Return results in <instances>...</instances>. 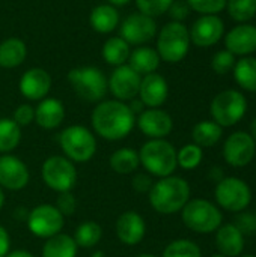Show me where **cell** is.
Instances as JSON below:
<instances>
[{
    "label": "cell",
    "mask_w": 256,
    "mask_h": 257,
    "mask_svg": "<svg viewBox=\"0 0 256 257\" xmlns=\"http://www.w3.org/2000/svg\"><path fill=\"white\" fill-rule=\"evenodd\" d=\"M202 158H204L202 148H199L195 143L186 145V146H183L177 152V164L181 169H184V170H193V169H196L201 164Z\"/></svg>",
    "instance_id": "obj_35"
},
{
    "label": "cell",
    "mask_w": 256,
    "mask_h": 257,
    "mask_svg": "<svg viewBox=\"0 0 256 257\" xmlns=\"http://www.w3.org/2000/svg\"><path fill=\"white\" fill-rule=\"evenodd\" d=\"M136 257H157V256H154V254H149V253H143V254H139V256H136Z\"/></svg>",
    "instance_id": "obj_52"
},
{
    "label": "cell",
    "mask_w": 256,
    "mask_h": 257,
    "mask_svg": "<svg viewBox=\"0 0 256 257\" xmlns=\"http://www.w3.org/2000/svg\"><path fill=\"white\" fill-rule=\"evenodd\" d=\"M89 23L92 29L98 33H110L119 24V12L112 5L95 6L91 12Z\"/></svg>",
    "instance_id": "obj_25"
},
{
    "label": "cell",
    "mask_w": 256,
    "mask_h": 257,
    "mask_svg": "<svg viewBox=\"0 0 256 257\" xmlns=\"http://www.w3.org/2000/svg\"><path fill=\"white\" fill-rule=\"evenodd\" d=\"M51 89V77L42 68H30L20 78V92L30 101H41L47 98Z\"/></svg>",
    "instance_id": "obj_19"
},
{
    "label": "cell",
    "mask_w": 256,
    "mask_h": 257,
    "mask_svg": "<svg viewBox=\"0 0 256 257\" xmlns=\"http://www.w3.org/2000/svg\"><path fill=\"white\" fill-rule=\"evenodd\" d=\"M133 190L137 193H149L151 187H152V178L149 173H136L133 181Z\"/></svg>",
    "instance_id": "obj_44"
},
{
    "label": "cell",
    "mask_w": 256,
    "mask_h": 257,
    "mask_svg": "<svg viewBox=\"0 0 256 257\" xmlns=\"http://www.w3.org/2000/svg\"><path fill=\"white\" fill-rule=\"evenodd\" d=\"M148 194L154 211L170 215L180 212L190 200V185L186 179L170 175L154 182Z\"/></svg>",
    "instance_id": "obj_2"
},
{
    "label": "cell",
    "mask_w": 256,
    "mask_h": 257,
    "mask_svg": "<svg viewBox=\"0 0 256 257\" xmlns=\"http://www.w3.org/2000/svg\"><path fill=\"white\" fill-rule=\"evenodd\" d=\"M192 11L201 15H219L226 8V0H186Z\"/></svg>",
    "instance_id": "obj_37"
},
{
    "label": "cell",
    "mask_w": 256,
    "mask_h": 257,
    "mask_svg": "<svg viewBox=\"0 0 256 257\" xmlns=\"http://www.w3.org/2000/svg\"><path fill=\"white\" fill-rule=\"evenodd\" d=\"M157 35V23L145 14H133L122 21L119 36L128 45H143Z\"/></svg>",
    "instance_id": "obj_12"
},
{
    "label": "cell",
    "mask_w": 256,
    "mask_h": 257,
    "mask_svg": "<svg viewBox=\"0 0 256 257\" xmlns=\"http://www.w3.org/2000/svg\"><path fill=\"white\" fill-rule=\"evenodd\" d=\"M243 257H256V256H243Z\"/></svg>",
    "instance_id": "obj_54"
},
{
    "label": "cell",
    "mask_w": 256,
    "mask_h": 257,
    "mask_svg": "<svg viewBox=\"0 0 256 257\" xmlns=\"http://www.w3.org/2000/svg\"><path fill=\"white\" fill-rule=\"evenodd\" d=\"M190 42V33L186 24L170 21L164 24L158 33L157 53L161 60L167 63H178L187 56Z\"/></svg>",
    "instance_id": "obj_4"
},
{
    "label": "cell",
    "mask_w": 256,
    "mask_h": 257,
    "mask_svg": "<svg viewBox=\"0 0 256 257\" xmlns=\"http://www.w3.org/2000/svg\"><path fill=\"white\" fill-rule=\"evenodd\" d=\"M27 56L26 44L18 38H8L0 44V66L11 69L20 66Z\"/></svg>",
    "instance_id": "obj_26"
},
{
    "label": "cell",
    "mask_w": 256,
    "mask_h": 257,
    "mask_svg": "<svg viewBox=\"0 0 256 257\" xmlns=\"http://www.w3.org/2000/svg\"><path fill=\"white\" fill-rule=\"evenodd\" d=\"M59 145L65 157L72 163H88L97 152V139L83 125L65 128L59 136Z\"/></svg>",
    "instance_id": "obj_6"
},
{
    "label": "cell",
    "mask_w": 256,
    "mask_h": 257,
    "mask_svg": "<svg viewBox=\"0 0 256 257\" xmlns=\"http://www.w3.org/2000/svg\"><path fill=\"white\" fill-rule=\"evenodd\" d=\"M225 47L234 56H250L256 51V26L240 23L225 35Z\"/></svg>",
    "instance_id": "obj_18"
},
{
    "label": "cell",
    "mask_w": 256,
    "mask_h": 257,
    "mask_svg": "<svg viewBox=\"0 0 256 257\" xmlns=\"http://www.w3.org/2000/svg\"><path fill=\"white\" fill-rule=\"evenodd\" d=\"M65 119V107L56 98H44L35 108V122L42 130H56Z\"/></svg>",
    "instance_id": "obj_22"
},
{
    "label": "cell",
    "mask_w": 256,
    "mask_h": 257,
    "mask_svg": "<svg viewBox=\"0 0 256 257\" xmlns=\"http://www.w3.org/2000/svg\"><path fill=\"white\" fill-rule=\"evenodd\" d=\"M216 245L223 256H240L244 248V235L234 224H225L217 229Z\"/></svg>",
    "instance_id": "obj_23"
},
{
    "label": "cell",
    "mask_w": 256,
    "mask_h": 257,
    "mask_svg": "<svg viewBox=\"0 0 256 257\" xmlns=\"http://www.w3.org/2000/svg\"><path fill=\"white\" fill-rule=\"evenodd\" d=\"M103 236V229L98 223L89 220V221H83L74 233V241L77 244V247L80 248H92L95 247Z\"/></svg>",
    "instance_id": "obj_32"
},
{
    "label": "cell",
    "mask_w": 256,
    "mask_h": 257,
    "mask_svg": "<svg viewBox=\"0 0 256 257\" xmlns=\"http://www.w3.org/2000/svg\"><path fill=\"white\" fill-rule=\"evenodd\" d=\"M216 200L220 208L229 212H240L246 209L252 200L249 185L238 178H225L216 187Z\"/></svg>",
    "instance_id": "obj_10"
},
{
    "label": "cell",
    "mask_w": 256,
    "mask_h": 257,
    "mask_svg": "<svg viewBox=\"0 0 256 257\" xmlns=\"http://www.w3.org/2000/svg\"><path fill=\"white\" fill-rule=\"evenodd\" d=\"M116 236L125 245H136L142 242L146 233V224L140 214L134 211H127L121 214L116 220Z\"/></svg>",
    "instance_id": "obj_20"
},
{
    "label": "cell",
    "mask_w": 256,
    "mask_h": 257,
    "mask_svg": "<svg viewBox=\"0 0 256 257\" xmlns=\"http://www.w3.org/2000/svg\"><path fill=\"white\" fill-rule=\"evenodd\" d=\"M222 133L223 128L214 120H202L195 125L192 137L195 145H198L199 148H211L222 139Z\"/></svg>",
    "instance_id": "obj_31"
},
{
    "label": "cell",
    "mask_w": 256,
    "mask_h": 257,
    "mask_svg": "<svg viewBox=\"0 0 256 257\" xmlns=\"http://www.w3.org/2000/svg\"><path fill=\"white\" fill-rule=\"evenodd\" d=\"M63 215L57 211L56 206L42 203L35 206L27 217V227L36 236L42 239H48L63 229Z\"/></svg>",
    "instance_id": "obj_11"
},
{
    "label": "cell",
    "mask_w": 256,
    "mask_h": 257,
    "mask_svg": "<svg viewBox=\"0 0 256 257\" xmlns=\"http://www.w3.org/2000/svg\"><path fill=\"white\" fill-rule=\"evenodd\" d=\"M57 211L63 215V217H69L75 212L77 209V199L71 191L66 193H59L57 199H56V205Z\"/></svg>",
    "instance_id": "obj_40"
},
{
    "label": "cell",
    "mask_w": 256,
    "mask_h": 257,
    "mask_svg": "<svg viewBox=\"0 0 256 257\" xmlns=\"http://www.w3.org/2000/svg\"><path fill=\"white\" fill-rule=\"evenodd\" d=\"M250 136H252V139L255 140V143H256V119L252 122V125H250Z\"/></svg>",
    "instance_id": "obj_49"
},
{
    "label": "cell",
    "mask_w": 256,
    "mask_h": 257,
    "mask_svg": "<svg viewBox=\"0 0 256 257\" xmlns=\"http://www.w3.org/2000/svg\"><path fill=\"white\" fill-rule=\"evenodd\" d=\"M109 2H110L112 6H125V5H128L131 0H109Z\"/></svg>",
    "instance_id": "obj_48"
},
{
    "label": "cell",
    "mask_w": 256,
    "mask_h": 257,
    "mask_svg": "<svg viewBox=\"0 0 256 257\" xmlns=\"http://www.w3.org/2000/svg\"><path fill=\"white\" fill-rule=\"evenodd\" d=\"M109 81V90L118 101H131L139 95L142 75H139L128 65L116 66Z\"/></svg>",
    "instance_id": "obj_14"
},
{
    "label": "cell",
    "mask_w": 256,
    "mask_h": 257,
    "mask_svg": "<svg viewBox=\"0 0 256 257\" xmlns=\"http://www.w3.org/2000/svg\"><path fill=\"white\" fill-rule=\"evenodd\" d=\"M229 17L237 23H249L256 15V0H226Z\"/></svg>",
    "instance_id": "obj_34"
},
{
    "label": "cell",
    "mask_w": 256,
    "mask_h": 257,
    "mask_svg": "<svg viewBox=\"0 0 256 257\" xmlns=\"http://www.w3.org/2000/svg\"><path fill=\"white\" fill-rule=\"evenodd\" d=\"M12 120L21 128V126H27L35 120V108L29 104H21L15 108Z\"/></svg>",
    "instance_id": "obj_41"
},
{
    "label": "cell",
    "mask_w": 256,
    "mask_h": 257,
    "mask_svg": "<svg viewBox=\"0 0 256 257\" xmlns=\"http://www.w3.org/2000/svg\"><path fill=\"white\" fill-rule=\"evenodd\" d=\"M44 184L56 193H66L75 187L77 169L72 161L62 155L47 158L41 169Z\"/></svg>",
    "instance_id": "obj_9"
},
{
    "label": "cell",
    "mask_w": 256,
    "mask_h": 257,
    "mask_svg": "<svg viewBox=\"0 0 256 257\" xmlns=\"http://www.w3.org/2000/svg\"><path fill=\"white\" fill-rule=\"evenodd\" d=\"M5 257H35L30 251L27 250H14V251H9Z\"/></svg>",
    "instance_id": "obj_47"
},
{
    "label": "cell",
    "mask_w": 256,
    "mask_h": 257,
    "mask_svg": "<svg viewBox=\"0 0 256 257\" xmlns=\"http://www.w3.org/2000/svg\"><path fill=\"white\" fill-rule=\"evenodd\" d=\"M77 244L72 236L57 233L48 238L42 247V257H75Z\"/></svg>",
    "instance_id": "obj_27"
},
{
    "label": "cell",
    "mask_w": 256,
    "mask_h": 257,
    "mask_svg": "<svg viewBox=\"0 0 256 257\" xmlns=\"http://www.w3.org/2000/svg\"><path fill=\"white\" fill-rule=\"evenodd\" d=\"M163 257H202L201 248L189 239L172 241L163 251Z\"/></svg>",
    "instance_id": "obj_36"
},
{
    "label": "cell",
    "mask_w": 256,
    "mask_h": 257,
    "mask_svg": "<svg viewBox=\"0 0 256 257\" xmlns=\"http://www.w3.org/2000/svg\"><path fill=\"white\" fill-rule=\"evenodd\" d=\"M30 173L27 166L15 155L0 157V187L9 191H20L27 187Z\"/></svg>",
    "instance_id": "obj_16"
},
{
    "label": "cell",
    "mask_w": 256,
    "mask_h": 257,
    "mask_svg": "<svg viewBox=\"0 0 256 257\" xmlns=\"http://www.w3.org/2000/svg\"><path fill=\"white\" fill-rule=\"evenodd\" d=\"M91 257H106V254H104V251L98 250V251H94V253H92V256H91Z\"/></svg>",
    "instance_id": "obj_51"
},
{
    "label": "cell",
    "mask_w": 256,
    "mask_h": 257,
    "mask_svg": "<svg viewBox=\"0 0 256 257\" xmlns=\"http://www.w3.org/2000/svg\"><path fill=\"white\" fill-rule=\"evenodd\" d=\"M160 56L157 50L151 47H137L134 51L130 53L128 66L134 69L139 75H148L158 69L160 66Z\"/></svg>",
    "instance_id": "obj_24"
},
{
    "label": "cell",
    "mask_w": 256,
    "mask_h": 257,
    "mask_svg": "<svg viewBox=\"0 0 256 257\" xmlns=\"http://www.w3.org/2000/svg\"><path fill=\"white\" fill-rule=\"evenodd\" d=\"M183 223L196 233H211L222 224L220 209L208 200L193 199L181 209Z\"/></svg>",
    "instance_id": "obj_7"
},
{
    "label": "cell",
    "mask_w": 256,
    "mask_h": 257,
    "mask_svg": "<svg viewBox=\"0 0 256 257\" xmlns=\"http://www.w3.org/2000/svg\"><path fill=\"white\" fill-rule=\"evenodd\" d=\"M109 164L112 170L118 175H131L140 166L139 152L131 148H122L110 155Z\"/></svg>",
    "instance_id": "obj_30"
},
{
    "label": "cell",
    "mask_w": 256,
    "mask_h": 257,
    "mask_svg": "<svg viewBox=\"0 0 256 257\" xmlns=\"http://www.w3.org/2000/svg\"><path fill=\"white\" fill-rule=\"evenodd\" d=\"M211 257H226V256H223V254H214V256H211Z\"/></svg>",
    "instance_id": "obj_53"
},
{
    "label": "cell",
    "mask_w": 256,
    "mask_h": 257,
    "mask_svg": "<svg viewBox=\"0 0 256 257\" xmlns=\"http://www.w3.org/2000/svg\"><path fill=\"white\" fill-rule=\"evenodd\" d=\"M255 20H256V15H255Z\"/></svg>",
    "instance_id": "obj_55"
},
{
    "label": "cell",
    "mask_w": 256,
    "mask_h": 257,
    "mask_svg": "<svg viewBox=\"0 0 256 257\" xmlns=\"http://www.w3.org/2000/svg\"><path fill=\"white\" fill-rule=\"evenodd\" d=\"M130 45L121 38V36H112L109 38L104 45H103V59L106 60V63L112 65V66H121L125 65L128 62L130 57Z\"/></svg>",
    "instance_id": "obj_28"
},
{
    "label": "cell",
    "mask_w": 256,
    "mask_h": 257,
    "mask_svg": "<svg viewBox=\"0 0 256 257\" xmlns=\"http://www.w3.org/2000/svg\"><path fill=\"white\" fill-rule=\"evenodd\" d=\"M140 166L151 176L166 178L177 169V151L164 139H151L142 145L139 151Z\"/></svg>",
    "instance_id": "obj_3"
},
{
    "label": "cell",
    "mask_w": 256,
    "mask_h": 257,
    "mask_svg": "<svg viewBox=\"0 0 256 257\" xmlns=\"http://www.w3.org/2000/svg\"><path fill=\"white\" fill-rule=\"evenodd\" d=\"M94 131L109 142H118L125 139L134 128L136 116L131 113L128 104L110 99L101 101L91 116Z\"/></svg>",
    "instance_id": "obj_1"
},
{
    "label": "cell",
    "mask_w": 256,
    "mask_h": 257,
    "mask_svg": "<svg viewBox=\"0 0 256 257\" xmlns=\"http://www.w3.org/2000/svg\"><path fill=\"white\" fill-rule=\"evenodd\" d=\"M246 110L247 99L241 92L235 89H228L217 93L210 105L213 120L222 128H229L238 123L244 117Z\"/></svg>",
    "instance_id": "obj_8"
},
{
    "label": "cell",
    "mask_w": 256,
    "mask_h": 257,
    "mask_svg": "<svg viewBox=\"0 0 256 257\" xmlns=\"http://www.w3.org/2000/svg\"><path fill=\"white\" fill-rule=\"evenodd\" d=\"M3 205H5V193H3V188L0 187V209L3 208Z\"/></svg>",
    "instance_id": "obj_50"
},
{
    "label": "cell",
    "mask_w": 256,
    "mask_h": 257,
    "mask_svg": "<svg viewBox=\"0 0 256 257\" xmlns=\"http://www.w3.org/2000/svg\"><path fill=\"white\" fill-rule=\"evenodd\" d=\"M256 143L249 133L237 131L231 134L223 146L225 161L232 167H246L255 157Z\"/></svg>",
    "instance_id": "obj_13"
},
{
    "label": "cell",
    "mask_w": 256,
    "mask_h": 257,
    "mask_svg": "<svg viewBox=\"0 0 256 257\" xmlns=\"http://www.w3.org/2000/svg\"><path fill=\"white\" fill-rule=\"evenodd\" d=\"M172 3L174 0H136L140 14H145L152 18L166 14Z\"/></svg>",
    "instance_id": "obj_38"
},
{
    "label": "cell",
    "mask_w": 256,
    "mask_h": 257,
    "mask_svg": "<svg viewBox=\"0 0 256 257\" xmlns=\"http://www.w3.org/2000/svg\"><path fill=\"white\" fill-rule=\"evenodd\" d=\"M9 247H11L9 233L3 226H0V257H5L9 253Z\"/></svg>",
    "instance_id": "obj_45"
},
{
    "label": "cell",
    "mask_w": 256,
    "mask_h": 257,
    "mask_svg": "<svg viewBox=\"0 0 256 257\" xmlns=\"http://www.w3.org/2000/svg\"><path fill=\"white\" fill-rule=\"evenodd\" d=\"M68 81L78 98L88 102L101 101L109 90V81L104 72L95 66L74 68L68 72Z\"/></svg>",
    "instance_id": "obj_5"
},
{
    "label": "cell",
    "mask_w": 256,
    "mask_h": 257,
    "mask_svg": "<svg viewBox=\"0 0 256 257\" xmlns=\"http://www.w3.org/2000/svg\"><path fill=\"white\" fill-rule=\"evenodd\" d=\"M137 126L149 139H164L172 133L174 120L170 114L161 108L143 110L137 117Z\"/></svg>",
    "instance_id": "obj_17"
},
{
    "label": "cell",
    "mask_w": 256,
    "mask_h": 257,
    "mask_svg": "<svg viewBox=\"0 0 256 257\" xmlns=\"http://www.w3.org/2000/svg\"><path fill=\"white\" fill-rule=\"evenodd\" d=\"M234 78L247 92H256V57L244 56L234 65Z\"/></svg>",
    "instance_id": "obj_29"
},
{
    "label": "cell",
    "mask_w": 256,
    "mask_h": 257,
    "mask_svg": "<svg viewBox=\"0 0 256 257\" xmlns=\"http://www.w3.org/2000/svg\"><path fill=\"white\" fill-rule=\"evenodd\" d=\"M255 218H256V215H255Z\"/></svg>",
    "instance_id": "obj_56"
},
{
    "label": "cell",
    "mask_w": 256,
    "mask_h": 257,
    "mask_svg": "<svg viewBox=\"0 0 256 257\" xmlns=\"http://www.w3.org/2000/svg\"><path fill=\"white\" fill-rule=\"evenodd\" d=\"M167 95H169V86L163 75L152 72V74L142 77L139 96H140V101L145 104V107L158 108L160 105L166 102Z\"/></svg>",
    "instance_id": "obj_21"
},
{
    "label": "cell",
    "mask_w": 256,
    "mask_h": 257,
    "mask_svg": "<svg viewBox=\"0 0 256 257\" xmlns=\"http://www.w3.org/2000/svg\"><path fill=\"white\" fill-rule=\"evenodd\" d=\"M190 41L201 48L216 45L225 35V23L219 15H202L189 30Z\"/></svg>",
    "instance_id": "obj_15"
},
{
    "label": "cell",
    "mask_w": 256,
    "mask_h": 257,
    "mask_svg": "<svg viewBox=\"0 0 256 257\" xmlns=\"http://www.w3.org/2000/svg\"><path fill=\"white\" fill-rule=\"evenodd\" d=\"M243 235H252L256 232V218L252 214H241L237 217L234 224Z\"/></svg>",
    "instance_id": "obj_42"
},
{
    "label": "cell",
    "mask_w": 256,
    "mask_h": 257,
    "mask_svg": "<svg viewBox=\"0 0 256 257\" xmlns=\"http://www.w3.org/2000/svg\"><path fill=\"white\" fill-rule=\"evenodd\" d=\"M21 140V128L8 117L0 119V154L12 152Z\"/></svg>",
    "instance_id": "obj_33"
},
{
    "label": "cell",
    "mask_w": 256,
    "mask_h": 257,
    "mask_svg": "<svg viewBox=\"0 0 256 257\" xmlns=\"http://www.w3.org/2000/svg\"><path fill=\"white\" fill-rule=\"evenodd\" d=\"M235 62H237L235 56H234L231 51H228V50L225 48V50L217 51V53L213 56V59H211V68H213V71L217 72L219 75H225V74H228L229 71L234 69Z\"/></svg>",
    "instance_id": "obj_39"
},
{
    "label": "cell",
    "mask_w": 256,
    "mask_h": 257,
    "mask_svg": "<svg viewBox=\"0 0 256 257\" xmlns=\"http://www.w3.org/2000/svg\"><path fill=\"white\" fill-rule=\"evenodd\" d=\"M167 12H169V15L174 18V21L183 23V21L189 17L190 6L187 5L186 0H174V3L170 5V8H169Z\"/></svg>",
    "instance_id": "obj_43"
},
{
    "label": "cell",
    "mask_w": 256,
    "mask_h": 257,
    "mask_svg": "<svg viewBox=\"0 0 256 257\" xmlns=\"http://www.w3.org/2000/svg\"><path fill=\"white\" fill-rule=\"evenodd\" d=\"M128 107H130V110H131V113L136 116V114H140L143 110H145V104L140 101V99H131V104H128Z\"/></svg>",
    "instance_id": "obj_46"
}]
</instances>
